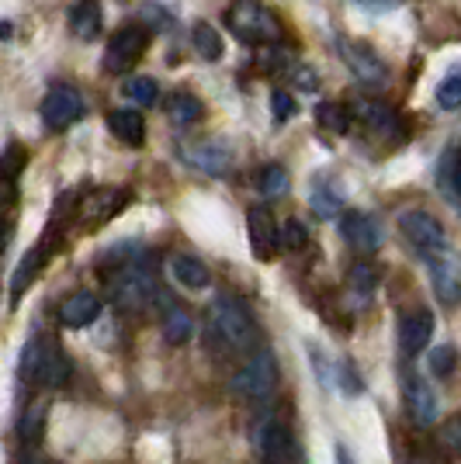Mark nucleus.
<instances>
[{"label":"nucleus","instance_id":"1","mask_svg":"<svg viewBox=\"0 0 461 464\" xmlns=\"http://www.w3.org/2000/svg\"><path fill=\"white\" fill-rule=\"evenodd\" d=\"M209 333L211 340L230 353H253L260 343L257 319L236 298H215V305L209 309Z\"/></svg>","mask_w":461,"mask_h":464},{"label":"nucleus","instance_id":"19","mask_svg":"<svg viewBox=\"0 0 461 464\" xmlns=\"http://www.w3.org/2000/svg\"><path fill=\"white\" fill-rule=\"evenodd\" d=\"M434 336V315L427 309L406 312L399 319V343H403L406 353H420Z\"/></svg>","mask_w":461,"mask_h":464},{"label":"nucleus","instance_id":"42","mask_svg":"<svg viewBox=\"0 0 461 464\" xmlns=\"http://www.w3.org/2000/svg\"><path fill=\"white\" fill-rule=\"evenodd\" d=\"M455 188H458V194H461V160H458V167H455Z\"/></svg>","mask_w":461,"mask_h":464},{"label":"nucleus","instance_id":"29","mask_svg":"<svg viewBox=\"0 0 461 464\" xmlns=\"http://www.w3.org/2000/svg\"><path fill=\"white\" fill-rule=\"evenodd\" d=\"M316 121H319L323 129H329V132L344 136L347 129H350V108H340V104H319Z\"/></svg>","mask_w":461,"mask_h":464},{"label":"nucleus","instance_id":"40","mask_svg":"<svg viewBox=\"0 0 461 464\" xmlns=\"http://www.w3.org/2000/svg\"><path fill=\"white\" fill-rule=\"evenodd\" d=\"M7 201H11V184H7V180H0V212L7 208Z\"/></svg>","mask_w":461,"mask_h":464},{"label":"nucleus","instance_id":"13","mask_svg":"<svg viewBox=\"0 0 461 464\" xmlns=\"http://www.w3.org/2000/svg\"><path fill=\"white\" fill-rule=\"evenodd\" d=\"M257 447H260L264 464H295V437H291L289 426L278 423V420L260 426Z\"/></svg>","mask_w":461,"mask_h":464},{"label":"nucleus","instance_id":"31","mask_svg":"<svg viewBox=\"0 0 461 464\" xmlns=\"http://www.w3.org/2000/svg\"><path fill=\"white\" fill-rule=\"evenodd\" d=\"M257 188L268 194V198H281V194L289 191V174H285L281 167L270 163V167H264L260 177H257Z\"/></svg>","mask_w":461,"mask_h":464},{"label":"nucleus","instance_id":"22","mask_svg":"<svg viewBox=\"0 0 461 464\" xmlns=\"http://www.w3.org/2000/svg\"><path fill=\"white\" fill-rule=\"evenodd\" d=\"M108 129L115 132L118 142H125V146H142L146 142V121L139 111H129V108H118L108 115Z\"/></svg>","mask_w":461,"mask_h":464},{"label":"nucleus","instance_id":"5","mask_svg":"<svg viewBox=\"0 0 461 464\" xmlns=\"http://www.w3.org/2000/svg\"><path fill=\"white\" fill-rule=\"evenodd\" d=\"M274 385H278V361H274V353H268V350H253L250 361L236 371L230 382L232 395L250 399V402L268 399L270 392H274Z\"/></svg>","mask_w":461,"mask_h":464},{"label":"nucleus","instance_id":"9","mask_svg":"<svg viewBox=\"0 0 461 464\" xmlns=\"http://www.w3.org/2000/svg\"><path fill=\"white\" fill-rule=\"evenodd\" d=\"M42 121L45 129L53 132H66L74 121H80L83 115V97L74 91V87H53L49 94L42 97Z\"/></svg>","mask_w":461,"mask_h":464},{"label":"nucleus","instance_id":"8","mask_svg":"<svg viewBox=\"0 0 461 464\" xmlns=\"http://www.w3.org/2000/svg\"><path fill=\"white\" fill-rule=\"evenodd\" d=\"M399 229H403V236L409 239V246L420 253L423 260L434 256V253H441L444 246H451L441 222H437L430 212H420V208H417V212L399 215Z\"/></svg>","mask_w":461,"mask_h":464},{"label":"nucleus","instance_id":"7","mask_svg":"<svg viewBox=\"0 0 461 464\" xmlns=\"http://www.w3.org/2000/svg\"><path fill=\"white\" fill-rule=\"evenodd\" d=\"M146 49H150V32L142 24H125L112 35L108 49H104V70L108 73H125L146 56Z\"/></svg>","mask_w":461,"mask_h":464},{"label":"nucleus","instance_id":"37","mask_svg":"<svg viewBox=\"0 0 461 464\" xmlns=\"http://www.w3.org/2000/svg\"><path fill=\"white\" fill-rule=\"evenodd\" d=\"M312 212L323 215V218L340 215V194H333L329 188H316V191H312Z\"/></svg>","mask_w":461,"mask_h":464},{"label":"nucleus","instance_id":"39","mask_svg":"<svg viewBox=\"0 0 461 464\" xmlns=\"http://www.w3.org/2000/svg\"><path fill=\"white\" fill-rule=\"evenodd\" d=\"M11 243V222H7V215H0V250Z\"/></svg>","mask_w":461,"mask_h":464},{"label":"nucleus","instance_id":"28","mask_svg":"<svg viewBox=\"0 0 461 464\" xmlns=\"http://www.w3.org/2000/svg\"><path fill=\"white\" fill-rule=\"evenodd\" d=\"M42 426H45V402H35V406L25 409V416H21L18 423V433L25 444H35L42 437Z\"/></svg>","mask_w":461,"mask_h":464},{"label":"nucleus","instance_id":"25","mask_svg":"<svg viewBox=\"0 0 461 464\" xmlns=\"http://www.w3.org/2000/svg\"><path fill=\"white\" fill-rule=\"evenodd\" d=\"M167 115H171L173 125H194L205 115V104L188 91H177V94L167 97Z\"/></svg>","mask_w":461,"mask_h":464},{"label":"nucleus","instance_id":"3","mask_svg":"<svg viewBox=\"0 0 461 464\" xmlns=\"http://www.w3.org/2000/svg\"><path fill=\"white\" fill-rule=\"evenodd\" d=\"M226 24L232 28V35L247 42V45H274L285 35L278 14L268 11L264 4H257V0H236L226 11Z\"/></svg>","mask_w":461,"mask_h":464},{"label":"nucleus","instance_id":"14","mask_svg":"<svg viewBox=\"0 0 461 464\" xmlns=\"http://www.w3.org/2000/svg\"><path fill=\"white\" fill-rule=\"evenodd\" d=\"M278 222L268 208H250L247 212V232H250V250L257 260H270L274 253L281 250V239H278Z\"/></svg>","mask_w":461,"mask_h":464},{"label":"nucleus","instance_id":"10","mask_svg":"<svg viewBox=\"0 0 461 464\" xmlns=\"http://www.w3.org/2000/svg\"><path fill=\"white\" fill-rule=\"evenodd\" d=\"M340 53H344V63L350 66V70H354V77L361 80V83L382 87L385 80H388V70H385V63L378 59V53H375L368 42L340 39Z\"/></svg>","mask_w":461,"mask_h":464},{"label":"nucleus","instance_id":"18","mask_svg":"<svg viewBox=\"0 0 461 464\" xmlns=\"http://www.w3.org/2000/svg\"><path fill=\"white\" fill-rule=\"evenodd\" d=\"M97 315H101V298L91 295V291H77V295H70V298L59 305V323L66 329L91 326Z\"/></svg>","mask_w":461,"mask_h":464},{"label":"nucleus","instance_id":"21","mask_svg":"<svg viewBox=\"0 0 461 464\" xmlns=\"http://www.w3.org/2000/svg\"><path fill=\"white\" fill-rule=\"evenodd\" d=\"M101 28H104V11H101L97 0H77V4L70 7V32H74L77 39H83V42L97 39Z\"/></svg>","mask_w":461,"mask_h":464},{"label":"nucleus","instance_id":"6","mask_svg":"<svg viewBox=\"0 0 461 464\" xmlns=\"http://www.w3.org/2000/svg\"><path fill=\"white\" fill-rule=\"evenodd\" d=\"M427 267H430V288L437 295V302L447 309H458L461 305V253L444 246L441 253L427 256Z\"/></svg>","mask_w":461,"mask_h":464},{"label":"nucleus","instance_id":"23","mask_svg":"<svg viewBox=\"0 0 461 464\" xmlns=\"http://www.w3.org/2000/svg\"><path fill=\"white\" fill-rule=\"evenodd\" d=\"M171 277L181 285V288H188V291L209 288V271H205V264H201V260H194V256H188V253L171 256Z\"/></svg>","mask_w":461,"mask_h":464},{"label":"nucleus","instance_id":"11","mask_svg":"<svg viewBox=\"0 0 461 464\" xmlns=\"http://www.w3.org/2000/svg\"><path fill=\"white\" fill-rule=\"evenodd\" d=\"M56 243H59V226L53 222V226H49V232L42 236V239L35 243V246H32V250L25 253V260L18 264V271H15V281H11V295H15V298H21V295H25V288L35 281V274H39L42 267L49 264V256L56 253Z\"/></svg>","mask_w":461,"mask_h":464},{"label":"nucleus","instance_id":"36","mask_svg":"<svg viewBox=\"0 0 461 464\" xmlns=\"http://www.w3.org/2000/svg\"><path fill=\"white\" fill-rule=\"evenodd\" d=\"M347 277H350V288L358 291V295H371V288H375V277H378V274H375V267H371L368 260H358V264L350 267V274H347Z\"/></svg>","mask_w":461,"mask_h":464},{"label":"nucleus","instance_id":"38","mask_svg":"<svg viewBox=\"0 0 461 464\" xmlns=\"http://www.w3.org/2000/svg\"><path fill=\"white\" fill-rule=\"evenodd\" d=\"M270 104H274V115L281 118V121L295 115V97L285 94V91H274V94H270Z\"/></svg>","mask_w":461,"mask_h":464},{"label":"nucleus","instance_id":"27","mask_svg":"<svg viewBox=\"0 0 461 464\" xmlns=\"http://www.w3.org/2000/svg\"><path fill=\"white\" fill-rule=\"evenodd\" d=\"M191 42L201 59H209V63L222 59V39H219V32H215L211 24H205V21H198L191 28Z\"/></svg>","mask_w":461,"mask_h":464},{"label":"nucleus","instance_id":"35","mask_svg":"<svg viewBox=\"0 0 461 464\" xmlns=\"http://www.w3.org/2000/svg\"><path fill=\"white\" fill-rule=\"evenodd\" d=\"M25 160H28V156H25V150H21V146H7V150L0 153V180H7V184H11V180L21 174Z\"/></svg>","mask_w":461,"mask_h":464},{"label":"nucleus","instance_id":"41","mask_svg":"<svg viewBox=\"0 0 461 464\" xmlns=\"http://www.w3.org/2000/svg\"><path fill=\"white\" fill-rule=\"evenodd\" d=\"M337 464H358V461L350 458V450H347V447H337Z\"/></svg>","mask_w":461,"mask_h":464},{"label":"nucleus","instance_id":"32","mask_svg":"<svg viewBox=\"0 0 461 464\" xmlns=\"http://www.w3.org/2000/svg\"><path fill=\"white\" fill-rule=\"evenodd\" d=\"M437 104L441 108H461V70H455V73H447V77L437 83Z\"/></svg>","mask_w":461,"mask_h":464},{"label":"nucleus","instance_id":"33","mask_svg":"<svg viewBox=\"0 0 461 464\" xmlns=\"http://www.w3.org/2000/svg\"><path fill=\"white\" fill-rule=\"evenodd\" d=\"M278 239H281V250H302V246L309 243L306 222L289 218V222H285V229H278Z\"/></svg>","mask_w":461,"mask_h":464},{"label":"nucleus","instance_id":"26","mask_svg":"<svg viewBox=\"0 0 461 464\" xmlns=\"http://www.w3.org/2000/svg\"><path fill=\"white\" fill-rule=\"evenodd\" d=\"M194 336V323L191 315L184 309H167V315H163V340L171 343V347H184L188 340Z\"/></svg>","mask_w":461,"mask_h":464},{"label":"nucleus","instance_id":"34","mask_svg":"<svg viewBox=\"0 0 461 464\" xmlns=\"http://www.w3.org/2000/svg\"><path fill=\"white\" fill-rule=\"evenodd\" d=\"M455 364H458V350L451 347V343L430 350V371H434V378H447L455 371Z\"/></svg>","mask_w":461,"mask_h":464},{"label":"nucleus","instance_id":"2","mask_svg":"<svg viewBox=\"0 0 461 464\" xmlns=\"http://www.w3.org/2000/svg\"><path fill=\"white\" fill-rule=\"evenodd\" d=\"M21 378L39 388H63L70 378V361L53 336L32 340L21 353Z\"/></svg>","mask_w":461,"mask_h":464},{"label":"nucleus","instance_id":"30","mask_svg":"<svg viewBox=\"0 0 461 464\" xmlns=\"http://www.w3.org/2000/svg\"><path fill=\"white\" fill-rule=\"evenodd\" d=\"M122 97H125L129 104H153L156 83L150 77H129L122 83Z\"/></svg>","mask_w":461,"mask_h":464},{"label":"nucleus","instance_id":"24","mask_svg":"<svg viewBox=\"0 0 461 464\" xmlns=\"http://www.w3.org/2000/svg\"><path fill=\"white\" fill-rule=\"evenodd\" d=\"M139 260H142L139 243H115V246H108V250L97 256V271L104 274V277H112V274L125 271V267H132Z\"/></svg>","mask_w":461,"mask_h":464},{"label":"nucleus","instance_id":"12","mask_svg":"<svg viewBox=\"0 0 461 464\" xmlns=\"http://www.w3.org/2000/svg\"><path fill=\"white\" fill-rule=\"evenodd\" d=\"M125 201H129V194L122 191V188H101V191H91L80 198L77 218L83 226H101V222L115 218L125 208Z\"/></svg>","mask_w":461,"mask_h":464},{"label":"nucleus","instance_id":"17","mask_svg":"<svg viewBox=\"0 0 461 464\" xmlns=\"http://www.w3.org/2000/svg\"><path fill=\"white\" fill-rule=\"evenodd\" d=\"M184 156L191 160L201 174H215V177L226 174L232 163V150L226 142H219V139H205V142H198V146H188Z\"/></svg>","mask_w":461,"mask_h":464},{"label":"nucleus","instance_id":"15","mask_svg":"<svg viewBox=\"0 0 461 464\" xmlns=\"http://www.w3.org/2000/svg\"><path fill=\"white\" fill-rule=\"evenodd\" d=\"M340 232H344V239L361 253V256L375 253L378 250V243H382V226H378L368 212L340 215Z\"/></svg>","mask_w":461,"mask_h":464},{"label":"nucleus","instance_id":"4","mask_svg":"<svg viewBox=\"0 0 461 464\" xmlns=\"http://www.w3.org/2000/svg\"><path fill=\"white\" fill-rule=\"evenodd\" d=\"M108 298H112V305L118 312H146L153 309V302L160 298V288H156V277L146 271V264L139 260L132 267H125V271H118L108 277Z\"/></svg>","mask_w":461,"mask_h":464},{"label":"nucleus","instance_id":"20","mask_svg":"<svg viewBox=\"0 0 461 464\" xmlns=\"http://www.w3.org/2000/svg\"><path fill=\"white\" fill-rule=\"evenodd\" d=\"M406 399H409V412H413V420L420 426H434L437 423V395H434V388L427 385L423 378H409V388H406Z\"/></svg>","mask_w":461,"mask_h":464},{"label":"nucleus","instance_id":"16","mask_svg":"<svg viewBox=\"0 0 461 464\" xmlns=\"http://www.w3.org/2000/svg\"><path fill=\"white\" fill-rule=\"evenodd\" d=\"M354 118L365 125L371 136H388V139L399 136V118H396V111H392L388 104H382V101L358 97V101H354Z\"/></svg>","mask_w":461,"mask_h":464}]
</instances>
